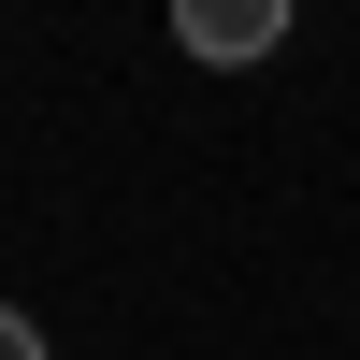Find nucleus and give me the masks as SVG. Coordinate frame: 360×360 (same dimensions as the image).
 Instances as JSON below:
<instances>
[{"instance_id": "f257e3e1", "label": "nucleus", "mask_w": 360, "mask_h": 360, "mask_svg": "<svg viewBox=\"0 0 360 360\" xmlns=\"http://www.w3.org/2000/svg\"><path fill=\"white\" fill-rule=\"evenodd\" d=\"M173 44H188V58H274L288 44V0H188Z\"/></svg>"}, {"instance_id": "f03ea898", "label": "nucleus", "mask_w": 360, "mask_h": 360, "mask_svg": "<svg viewBox=\"0 0 360 360\" xmlns=\"http://www.w3.org/2000/svg\"><path fill=\"white\" fill-rule=\"evenodd\" d=\"M0 360H44V332H29V317H15V303H0Z\"/></svg>"}]
</instances>
